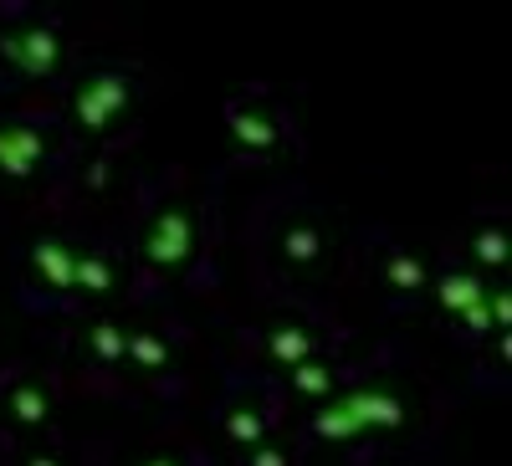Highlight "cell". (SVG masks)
<instances>
[{"label":"cell","mask_w":512,"mask_h":466,"mask_svg":"<svg viewBox=\"0 0 512 466\" xmlns=\"http://www.w3.org/2000/svg\"><path fill=\"white\" fill-rule=\"evenodd\" d=\"M190 251H195V221H190V210H180V205L159 210L149 236H144V257L154 267H180Z\"/></svg>","instance_id":"obj_4"},{"label":"cell","mask_w":512,"mask_h":466,"mask_svg":"<svg viewBox=\"0 0 512 466\" xmlns=\"http://www.w3.org/2000/svg\"><path fill=\"white\" fill-rule=\"evenodd\" d=\"M123 108H128V82L113 77V72L88 77V82L77 88V98H72V113H77V123H82L88 134H103Z\"/></svg>","instance_id":"obj_2"},{"label":"cell","mask_w":512,"mask_h":466,"mask_svg":"<svg viewBox=\"0 0 512 466\" xmlns=\"http://www.w3.org/2000/svg\"><path fill=\"white\" fill-rule=\"evenodd\" d=\"M47 154V139H41L31 123H0V175L26 180L31 169Z\"/></svg>","instance_id":"obj_5"},{"label":"cell","mask_w":512,"mask_h":466,"mask_svg":"<svg viewBox=\"0 0 512 466\" xmlns=\"http://www.w3.org/2000/svg\"><path fill=\"white\" fill-rule=\"evenodd\" d=\"M123 359H134V364H144V369H164V364H169V344H159L154 333H128Z\"/></svg>","instance_id":"obj_15"},{"label":"cell","mask_w":512,"mask_h":466,"mask_svg":"<svg viewBox=\"0 0 512 466\" xmlns=\"http://www.w3.org/2000/svg\"><path fill=\"white\" fill-rule=\"evenodd\" d=\"M318 251H323V241H318L313 226H292V231H287V257H292V262H313Z\"/></svg>","instance_id":"obj_17"},{"label":"cell","mask_w":512,"mask_h":466,"mask_svg":"<svg viewBox=\"0 0 512 466\" xmlns=\"http://www.w3.org/2000/svg\"><path fill=\"white\" fill-rule=\"evenodd\" d=\"M390 287L395 292H420L425 287V267L415 257H405V251H395L390 257Z\"/></svg>","instance_id":"obj_16"},{"label":"cell","mask_w":512,"mask_h":466,"mask_svg":"<svg viewBox=\"0 0 512 466\" xmlns=\"http://www.w3.org/2000/svg\"><path fill=\"white\" fill-rule=\"evenodd\" d=\"M226 436L236 441V446H246V451H256L267 441V415L256 410V405H236L231 415H226Z\"/></svg>","instance_id":"obj_11"},{"label":"cell","mask_w":512,"mask_h":466,"mask_svg":"<svg viewBox=\"0 0 512 466\" xmlns=\"http://www.w3.org/2000/svg\"><path fill=\"white\" fill-rule=\"evenodd\" d=\"M26 466H62V461H57V456H31Z\"/></svg>","instance_id":"obj_21"},{"label":"cell","mask_w":512,"mask_h":466,"mask_svg":"<svg viewBox=\"0 0 512 466\" xmlns=\"http://www.w3.org/2000/svg\"><path fill=\"white\" fill-rule=\"evenodd\" d=\"M144 466H180V461H175V456H149Z\"/></svg>","instance_id":"obj_22"},{"label":"cell","mask_w":512,"mask_h":466,"mask_svg":"<svg viewBox=\"0 0 512 466\" xmlns=\"http://www.w3.org/2000/svg\"><path fill=\"white\" fill-rule=\"evenodd\" d=\"M31 262H36V272H41V282H47V287L72 292V262H77V251L67 241H36Z\"/></svg>","instance_id":"obj_7"},{"label":"cell","mask_w":512,"mask_h":466,"mask_svg":"<svg viewBox=\"0 0 512 466\" xmlns=\"http://www.w3.org/2000/svg\"><path fill=\"white\" fill-rule=\"evenodd\" d=\"M231 139L246 154H272L282 144V129H277V118L256 113V108H231Z\"/></svg>","instance_id":"obj_6"},{"label":"cell","mask_w":512,"mask_h":466,"mask_svg":"<svg viewBox=\"0 0 512 466\" xmlns=\"http://www.w3.org/2000/svg\"><path fill=\"white\" fill-rule=\"evenodd\" d=\"M72 287L88 292V298H108V292H113V262L98 257V251H77V262H72Z\"/></svg>","instance_id":"obj_9"},{"label":"cell","mask_w":512,"mask_h":466,"mask_svg":"<svg viewBox=\"0 0 512 466\" xmlns=\"http://www.w3.org/2000/svg\"><path fill=\"white\" fill-rule=\"evenodd\" d=\"M292 390L297 395H313V400H333V374H328V364H318V359H308V364H297L292 369Z\"/></svg>","instance_id":"obj_14"},{"label":"cell","mask_w":512,"mask_h":466,"mask_svg":"<svg viewBox=\"0 0 512 466\" xmlns=\"http://www.w3.org/2000/svg\"><path fill=\"white\" fill-rule=\"evenodd\" d=\"M0 57H6L21 77H52L57 62H62V41L47 26H26V31H11L0 41Z\"/></svg>","instance_id":"obj_3"},{"label":"cell","mask_w":512,"mask_h":466,"mask_svg":"<svg viewBox=\"0 0 512 466\" xmlns=\"http://www.w3.org/2000/svg\"><path fill=\"white\" fill-rule=\"evenodd\" d=\"M405 420V405L390 390H354V395H333L313 415V436L323 441H354L359 431H395Z\"/></svg>","instance_id":"obj_1"},{"label":"cell","mask_w":512,"mask_h":466,"mask_svg":"<svg viewBox=\"0 0 512 466\" xmlns=\"http://www.w3.org/2000/svg\"><path fill=\"white\" fill-rule=\"evenodd\" d=\"M313 333L308 328H297V323H277L272 333H267V354L277 359V364H287V369H297V364H308L313 359Z\"/></svg>","instance_id":"obj_8"},{"label":"cell","mask_w":512,"mask_h":466,"mask_svg":"<svg viewBox=\"0 0 512 466\" xmlns=\"http://www.w3.org/2000/svg\"><path fill=\"white\" fill-rule=\"evenodd\" d=\"M461 323L472 328V333H487V328H492V313H487V303H477L472 313H461Z\"/></svg>","instance_id":"obj_20"},{"label":"cell","mask_w":512,"mask_h":466,"mask_svg":"<svg viewBox=\"0 0 512 466\" xmlns=\"http://www.w3.org/2000/svg\"><path fill=\"white\" fill-rule=\"evenodd\" d=\"M477 262H487V267H502L507 262V236L502 231H482L477 236Z\"/></svg>","instance_id":"obj_18"},{"label":"cell","mask_w":512,"mask_h":466,"mask_svg":"<svg viewBox=\"0 0 512 466\" xmlns=\"http://www.w3.org/2000/svg\"><path fill=\"white\" fill-rule=\"evenodd\" d=\"M123 344H128V333L118 323H93L88 328V349L98 364H123Z\"/></svg>","instance_id":"obj_13"},{"label":"cell","mask_w":512,"mask_h":466,"mask_svg":"<svg viewBox=\"0 0 512 466\" xmlns=\"http://www.w3.org/2000/svg\"><path fill=\"white\" fill-rule=\"evenodd\" d=\"M436 298H441V308L446 313H472L477 303H487V287L472 277V272H451V277H441V292H436Z\"/></svg>","instance_id":"obj_10"},{"label":"cell","mask_w":512,"mask_h":466,"mask_svg":"<svg viewBox=\"0 0 512 466\" xmlns=\"http://www.w3.org/2000/svg\"><path fill=\"white\" fill-rule=\"evenodd\" d=\"M6 405H11V415L21 420V426H41V420L52 415V400H47V390H41V385H16Z\"/></svg>","instance_id":"obj_12"},{"label":"cell","mask_w":512,"mask_h":466,"mask_svg":"<svg viewBox=\"0 0 512 466\" xmlns=\"http://www.w3.org/2000/svg\"><path fill=\"white\" fill-rule=\"evenodd\" d=\"M246 466H292V461H287V451H277V446H256V451L246 456Z\"/></svg>","instance_id":"obj_19"}]
</instances>
